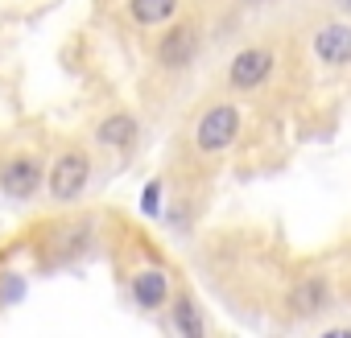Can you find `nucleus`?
Returning a JSON list of instances; mask_svg holds the SVG:
<instances>
[{
	"mask_svg": "<svg viewBox=\"0 0 351 338\" xmlns=\"http://www.w3.org/2000/svg\"><path fill=\"white\" fill-rule=\"evenodd\" d=\"M132 297H136V305H145V309H157V305H165V297H169L165 272H157V268H145V272H136V276H132Z\"/></svg>",
	"mask_w": 351,
	"mask_h": 338,
	"instance_id": "1a4fd4ad",
	"label": "nucleus"
},
{
	"mask_svg": "<svg viewBox=\"0 0 351 338\" xmlns=\"http://www.w3.org/2000/svg\"><path fill=\"white\" fill-rule=\"evenodd\" d=\"M21 297H25V281L17 272H5L0 276V305H17Z\"/></svg>",
	"mask_w": 351,
	"mask_h": 338,
	"instance_id": "f8f14e48",
	"label": "nucleus"
},
{
	"mask_svg": "<svg viewBox=\"0 0 351 338\" xmlns=\"http://www.w3.org/2000/svg\"><path fill=\"white\" fill-rule=\"evenodd\" d=\"M95 140H99L104 148H128V144L136 140V120H132L128 112H112V116L99 120Z\"/></svg>",
	"mask_w": 351,
	"mask_h": 338,
	"instance_id": "6e6552de",
	"label": "nucleus"
},
{
	"mask_svg": "<svg viewBox=\"0 0 351 338\" xmlns=\"http://www.w3.org/2000/svg\"><path fill=\"white\" fill-rule=\"evenodd\" d=\"M314 54L326 62V66H347L351 62V25H322L314 34Z\"/></svg>",
	"mask_w": 351,
	"mask_h": 338,
	"instance_id": "0eeeda50",
	"label": "nucleus"
},
{
	"mask_svg": "<svg viewBox=\"0 0 351 338\" xmlns=\"http://www.w3.org/2000/svg\"><path fill=\"white\" fill-rule=\"evenodd\" d=\"M195 54H199V29H195L191 21L173 25V29L157 42V62H161L165 70H182V66H191Z\"/></svg>",
	"mask_w": 351,
	"mask_h": 338,
	"instance_id": "20e7f679",
	"label": "nucleus"
},
{
	"mask_svg": "<svg viewBox=\"0 0 351 338\" xmlns=\"http://www.w3.org/2000/svg\"><path fill=\"white\" fill-rule=\"evenodd\" d=\"M343 9H351V0H343Z\"/></svg>",
	"mask_w": 351,
	"mask_h": 338,
	"instance_id": "4468645a",
	"label": "nucleus"
},
{
	"mask_svg": "<svg viewBox=\"0 0 351 338\" xmlns=\"http://www.w3.org/2000/svg\"><path fill=\"white\" fill-rule=\"evenodd\" d=\"M173 330L178 334H186V338H203V313H199V305L191 301V297H178L173 301Z\"/></svg>",
	"mask_w": 351,
	"mask_h": 338,
	"instance_id": "9b49d317",
	"label": "nucleus"
},
{
	"mask_svg": "<svg viewBox=\"0 0 351 338\" xmlns=\"http://www.w3.org/2000/svg\"><path fill=\"white\" fill-rule=\"evenodd\" d=\"M269 75H273V50H265V46L240 50V54L232 58V66H228V83H232L236 91H256Z\"/></svg>",
	"mask_w": 351,
	"mask_h": 338,
	"instance_id": "7ed1b4c3",
	"label": "nucleus"
},
{
	"mask_svg": "<svg viewBox=\"0 0 351 338\" xmlns=\"http://www.w3.org/2000/svg\"><path fill=\"white\" fill-rule=\"evenodd\" d=\"M141 215H161V182H149L145 190H141Z\"/></svg>",
	"mask_w": 351,
	"mask_h": 338,
	"instance_id": "ddd939ff",
	"label": "nucleus"
},
{
	"mask_svg": "<svg viewBox=\"0 0 351 338\" xmlns=\"http://www.w3.org/2000/svg\"><path fill=\"white\" fill-rule=\"evenodd\" d=\"M240 136V107L236 103H215L203 112L199 128H195V144L199 153H223L232 148V140Z\"/></svg>",
	"mask_w": 351,
	"mask_h": 338,
	"instance_id": "f257e3e1",
	"label": "nucleus"
},
{
	"mask_svg": "<svg viewBox=\"0 0 351 338\" xmlns=\"http://www.w3.org/2000/svg\"><path fill=\"white\" fill-rule=\"evenodd\" d=\"M128 13H132L136 25H161L178 13V0H132Z\"/></svg>",
	"mask_w": 351,
	"mask_h": 338,
	"instance_id": "9d476101",
	"label": "nucleus"
},
{
	"mask_svg": "<svg viewBox=\"0 0 351 338\" xmlns=\"http://www.w3.org/2000/svg\"><path fill=\"white\" fill-rule=\"evenodd\" d=\"M330 305V281L326 276H302L289 289V313L293 317H314Z\"/></svg>",
	"mask_w": 351,
	"mask_h": 338,
	"instance_id": "423d86ee",
	"label": "nucleus"
},
{
	"mask_svg": "<svg viewBox=\"0 0 351 338\" xmlns=\"http://www.w3.org/2000/svg\"><path fill=\"white\" fill-rule=\"evenodd\" d=\"M42 165L34 157H13L0 165V190H5L9 198H34L38 186H42Z\"/></svg>",
	"mask_w": 351,
	"mask_h": 338,
	"instance_id": "39448f33",
	"label": "nucleus"
},
{
	"mask_svg": "<svg viewBox=\"0 0 351 338\" xmlns=\"http://www.w3.org/2000/svg\"><path fill=\"white\" fill-rule=\"evenodd\" d=\"M87 178H91L87 153L71 148V153H62V157L50 165V194H54L58 203H71V198H79V194L87 190Z\"/></svg>",
	"mask_w": 351,
	"mask_h": 338,
	"instance_id": "f03ea898",
	"label": "nucleus"
}]
</instances>
